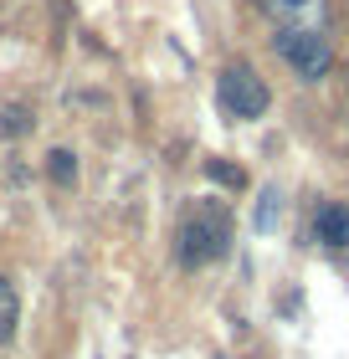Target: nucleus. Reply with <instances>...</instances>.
<instances>
[{
  "label": "nucleus",
  "mask_w": 349,
  "mask_h": 359,
  "mask_svg": "<svg viewBox=\"0 0 349 359\" xmlns=\"http://www.w3.org/2000/svg\"><path fill=\"white\" fill-rule=\"evenodd\" d=\"M262 11L293 31H329V0H262Z\"/></svg>",
  "instance_id": "obj_4"
},
{
  "label": "nucleus",
  "mask_w": 349,
  "mask_h": 359,
  "mask_svg": "<svg viewBox=\"0 0 349 359\" xmlns=\"http://www.w3.org/2000/svg\"><path fill=\"white\" fill-rule=\"evenodd\" d=\"M313 236H319L324 247L344 252L349 247V205L344 201H324L319 210H313Z\"/></svg>",
  "instance_id": "obj_5"
},
{
  "label": "nucleus",
  "mask_w": 349,
  "mask_h": 359,
  "mask_svg": "<svg viewBox=\"0 0 349 359\" xmlns=\"http://www.w3.org/2000/svg\"><path fill=\"white\" fill-rule=\"evenodd\" d=\"M237 241V221H231V205L226 201H195L180 221V262L185 267H206V262H221Z\"/></svg>",
  "instance_id": "obj_1"
},
{
  "label": "nucleus",
  "mask_w": 349,
  "mask_h": 359,
  "mask_svg": "<svg viewBox=\"0 0 349 359\" xmlns=\"http://www.w3.org/2000/svg\"><path fill=\"white\" fill-rule=\"evenodd\" d=\"M0 128H6V134H26V128H31V113H26V108H6Z\"/></svg>",
  "instance_id": "obj_10"
},
{
  "label": "nucleus",
  "mask_w": 349,
  "mask_h": 359,
  "mask_svg": "<svg viewBox=\"0 0 349 359\" xmlns=\"http://www.w3.org/2000/svg\"><path fill=\"white\" fill-rule=\"evenodd\" d=\"M216 97H221V108L237 123H252V118H262V113L272 108V88L262 83V72L252 67V62H231V67H221V77H216Z\"/></svg>",
  "instance_id": "obj_2"
},
{
  "label": "nucleus",
  "mask_w": 349,
  "mask_h": 359,
  "mask_svg": "<svg viewBox=\"0 0 349 359\" xmlns=\"http://www.w3.org/2000/svg\"><path fill=\"white\" fill-rule=\"evenodd\" d=\"M277 216H282V195H277V185H262V201H257V231L268 236L272 226H277Z\"/></svg>",
  "instance_id": "obj_7"
},
{
  "label": "nucleus",
  "mask_w": 349,
  "mask_h": 359,
  "mask_svg": "<svg viewBox=\"0 0 349 359\" xmlns=\"http://www.w3.org/2000/svg\"><path fill=\"white\" fill-rule=\"evenodd\" d=\"M15 318H21V303H15V287L0 277V344L15 334Z\"/></svg>",
  "instance_id": "obj_8"
},
{
  "label": "nucleus",
  "mask_w": 349,
  "mask_h": 359,
  "mask_svg": "<svg viewBox=\"0 0 349 359\" xmlns=\"http://www.w3.org/2000/svg\"><path fill=\"white\" fill-rule=\"evenodd\" d=\"M206 175H211V180H221V185H231V190H242V185H246V175H242V170H231V165H221V159H206Z\"/></svg>",
  "instance_id": "obj_9"
},
{
  "label": "nucleus",
  "mask_w": 349,
  "mask_h": 359,
  "mask_svg": "<svg viewBox=\"0 0 349 359\" xmlns=\"http://www.w3.org/2000/svg\"><path fill=\"white\" fill-rule=\"evenodd\" d=\"M272 46L303 83H319V77L334 72V41H329V31H293V26H282L272 36Z\"/></svg>",
  "instance_id": "obj_3"
},
{
  "label": "nucleus",
  "mask_w": 349,
  "mask_h": 359,
  "mask_svg": "<svg viewBox=\"0 0 349 359\" xmlns=\"http://www.w3.org/2000/svg\"><path fill=\"white\" fill-rule=\"evenodd\" d=\"M46 175H52V185H77V154L72 149H52L46 154Z\"/></svg>",
  "instance_id": "obj_6"
}]
</instances>
